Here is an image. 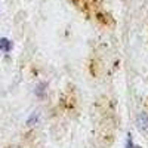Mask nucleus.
<instances>
[{"instance_id":"nucleus-1","label":"nucleus","mask_w":148,"mask_h":148,"mask_svg":"<svg viewBox=\"0 0 148 148\" xmlns=\"http://www.w3.org/2000/svg\"><path fill=\"white\" fill-rule=\"evenodd\" d=\"M136 126L141 132H148V113H141L136 117Z\"/></svg>"},{"instance_id":"nucleus-2","label":"nucleus","mask_w":148,"mask_h":148,"mask_svg":"<svg viewBox=\"0 0 148 148\" xmlns=\"http://www.w3.org/2000/svg\"><path fill=\"white\" fill-rule=\"evenodd\" d=\"M0 49H2L3 52H9L10 49H12V42L8 40V39H0Z\"/></svg>"},{"instance_id":"nucleus-3","label":"nucleus","mask_w":148,"mask_h":148,"mask_svg":"<svg viewBox=\"0 0 148 148\" xmlns=\"http://www.w3.org/2000/svg\"><path fill=\"white\" fill-rule=\"evenodd\" d=\"M45 88H46V83H40L39 86H37V89H36V95H37V96H43Z\"/></svg>"},{"instance_id":"nucleus-4","label":"nucleus","mask_w":148,"mask_h":148,"mask_svg":"<svg viewBox=\"0 0 148 148\" xmlns=\"http://www.w3.org/2000/svg\"><path fill=\"white\" fill-rule=\"evenodd\" d=\"M133 147V144H132V136L129 135V139H127V148H132Z\"/></svg>"}]
</instances>
